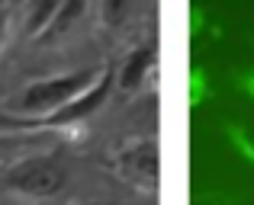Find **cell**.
Here are the masks:
<instances>
[{"mask_svg":"<svg viewBox=\"0 0 254 205\" xmlns=\"http://www.w3.org/2000/svg\"><path fill=\"white\" fill-rule=\"evenodd\" d=\"M100 68H81V71H68V74H55L45 81H32L19 90L16 96H10L6 103V119H19V122H36V119L55 116L58 109H64L71 100L84 93L93 81H97Z\"/></svg>","mask_w":254,"mask_h":205,"instance_id":"6da1fadb","label":"cell"},{"mask_svg":"<svg viewBox=\"0 0 254 205\" xmlns=\"http://www.w3.org/2000/svg\"><path fill=\"white\" fill-rule=\"evenodd\" d=\"M64 186H68V164L62 161V154L19 157L3 173V189L13 199H23V202L55 199Z\"/></svg>","mask_w":254,"mask_h":205,"instance_id":"7a4b0ae2","label":"cell"},{"mask_svg":"<svg viewBox=\"0 0 254 205\" xmlns=\"http://www.w3.org/2000/svg\"><path fill=\"white\" fill-rule=\"evenodd\" d=\"M116 90V64H100V74L90 87L84 90L77 100H71L64 109H58L55 116H45L36 119V122H19V119H6L0 116V122L6 128H16V131H64V128H81L90 116H97L100 109L106 106V100L113 96Z\"/></svg>","mask_w":254,"mask_h":205,"instance_id":"3957f363","label":"cell"},{"mask_svg":"<svg viewBox=\"0 0 254 205\" xmlns=\"http://www.w3.org/2000/svg\"><path fill=\"white\" fill-rule=\"evenodd\" d=\"M113 170L126 186L138 189L145 196L158 193L161 183V154H158V138L155 135H138L129 138L123 148L113 154Z\"/></svg>","mask_w":254,"mask_h":205,"instance_id":"277c9868","label":"cell"},{"mask_svg":"<svg viewBox=\"0 0 254 205\" xmlns=\"http://www.w3.org/2000/svg\"><path fill=\"white\" fill-rule=\"evenodd\" d=\"M158 64V51L155 45H138L129 55L123 58V64L116 68V87L123 90L126 96H135L138 90L148 83V74H155Z\"/></svg>","mask_w":254,"mask_h":205,"instance_id":"5b68a950","label":"cell"},{"mask_svg":"<svg viewBox=\"0 0 254 205\" xmlns=\"http://www.w3.org/2000/svg\"><path fill=\"white\" fill-rule=\"evenodd\" d=\"M222 135L229 138V144L242 154V161H248L254 167V135L238 122H222Z\"/></svg>","mask_w":254,"mask_h":205,"instance_id":"8992f818","label":"cell"},{"mask_svg":"<svg viewBox=\"0 0 254 205\" xmlns=\"http://www.w3.org/2000/svg\"><path fill=\"white\" fill-rule=\"evenodd\" d=\"M19 16V6L16 3H3L0 0V55L3 48L10 45V36H13V19Z\"/></svg>","mask_w":254,"mask_h":205,"instance_id":"52a82bcc","label":"cell"},{"mask_svg":"<svg viewBox=\"0 0 254 205\" xmlns=\"http://www.w3.org/2000/svg\"><path fill=\"white\" fill-rule=\"evenodd\" d=\"M206 96H209V87H206V71L203 68H193V74H190V103L199 106Z\"/></svg>","mask_w":254,"mask_h":205,"instance_id":"ba28073f","label":"cell"},{"mask_svg":"<svg viewBox=\"0 0 254 205\" xmlns=\"http://www.w3.org/2000/svg\"><path fill=\"white\" fill-rule=\"evenodd\" d=\"M190 205H235L229 193H216V189H206V193H196Z\"/></svg>","mask_w":254,"mask_h":205,"instance_id":"9c48e42d","label":"cell"},{"mask_svg":"<svg viewBox=\"0 0 254 205\" xmlns=\"http://www.w3.org/2000/svg\"><path fill=\"white\" fill-rule=\"evenodd\" d=\"M13 144H16V141H10V138H0V154H3V151H10Z\"/></svg>","mask_w":254,"mask_h":205,"instance_id":"30bf717a","label":"cell"},{"mask_svg":"<svg viewBox=\"0 0 254 205\" xmlns=\"http://www.w3.org/2000/svg\"><path fill=\"white\" fill-rule=\"evenodd\" d=\"M0 205H32V202H23V199H6V202H0Z\"/></svg>","mask_w":254,"mask_h":205,"instance_id":"8fae6325","label":"cell"}]
</instances>
